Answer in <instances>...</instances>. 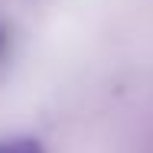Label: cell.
Listing matches in <instances>:
<instances>
[{
	"instance_id": "1",
	"label": "cell",
	"mask_w": 153,
	"mask_h": 153,
	"mask_svg": "<svg viewBox=\"0 0 153 153\" xmlns=\"http://www.w3.org/2000/svg\"><path fill=\"white\" fill-rule=\"evenodd\" d=\"M0 153H42V147L33 137H13V140H0Z\"/></svg>"
},
{
	"instance_id": "2",
	"label": "cell",
	"mask_w": 153,
	"mask_h": 153,
	"mask_svg": "<svg viewBox=\"0 0 153 153\" xmlns=\"http://www.w3.org/2000/svg\"><path fill=\"white\" fill-rule=\"evenodd\" d=\"M3 52H7V30L0 26V56H3Z\"/></svg>"
}]
</instances>
